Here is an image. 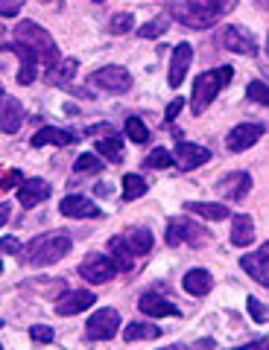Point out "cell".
<instances>
[{
	"label": "cell",
	"mask_w": 269,
	"mask_h": 350,
	"mask_svg": "<svg viewBox=\"0 0 269 350\" xmlns=\"http://www.w3.org/2000/svg\"><path fill=\"white\" fill-rule=\"evenodd\" d=\"M24 105H21L15 96H9L0 91V131L3 135H15V131L24 126Z\"/></svg>",
	"instance_id": "cell-13"
},
{
	"label": "cell",
	"mask_w": 269,
	"mask_h": 350,
	"mask_svg": "<svg viewBox=\"0 0 269 350\" xmlns=\"http://www.w3.org/2000/svg\"><path fill=\"white\" fill-rule=\"evenodd\" d=\"M85 135H112V126H91Z\"/></svg>",
	"instance_id": "cell-46"
},
{
	"label": "cell",
	"mask_w": 269,
	"mask_h": 350,
	"mask_svg": "<svg viewBox=\"0 0 269 350\" xmlns=\"http://www.w3.org/2000/svg\"><path fill=\"white\" fill-rule=\"evenodd\" d=\"M264 131H266L264 123H240V126H234V129L229 131V137H225V146H229L231 152L252 149L257 140L264 137Z\"/></svg>",
	"instance_id": "cell-12"
},
{
	"label": "cell",
	"mask_w": 269,
	"mask_h": 350,
	"mask_svg": "<svg viewBox=\"0 0 269 350\" xmlns=\"http://www.w3.org/2000/svg\"><path fill=\"white\" fill-rule=\"evenodd\" d=\"M120 312L112 310V306H103V310H97L88 324H85V333H88L91 342H109V338H114L117 333H120Z\"/></svg>",
	"instance_id": "cell-6"
},
{
	"label": "cell",
	"mask_w": 269,
	"mask_h": 350,
	"mask_svg": "<svg viewBox=\"0 0 269 350\" xmlns=\"http://www.w3.org/2000/svg\"><path fill=\"white\" fill-rule=\"evenodd\" d=\"M158 336H161V327L146 324V321H132V324H126V330H123L126 342H149V338H158Z\"/></svg>",
	"instance_id": "cell-27"
},
{
	"label": "cell",
	"mask_w": 269,
	"mask_h": 350,
	"mask_svg": "<svg viewBox=\"0 0 269 350\" xmlns=\"http://www.w3.org/2000/svg\"><path fill=\"white\" fill-rule=\"evenodd\" d=\"M217 44L222 50H231V53H240V56H257V41L249 29H243L238 24H225L217 32Z\"/></svg>",
	"instance_id": "cell-7"
},
{
	"label": "cell",
	"mask_w": 269,
	"mask_h": 350,
	"mask_svg": "<svg viewBox=\"0 0 269 350\" xmlns=\"http://www.w3.org/2000/svg\"><path fill=\"white\" fill-rule=\"evenodd\" d=\"M211 243V231L208 228L196 225L193 219H170L167 225V245H193V248H202Z\"/></svg>",
	"instance_id": "cell-5"
},
{
	"label": "cell",
	"mask_w": 269,
	"mask_h": 350,
	"mask_svg": "<svg viewBox=\"0 0 269 350\" xmlns=\"http://www.w3.org/2000/svg\"><path fill=\"white\" fill-rule=\"evenodd\" d=\"M77 68H79L77 59H62L56 64H50L44 79H47V85H68L73 79V73H77Z\"/></svg>",
	"instance_id": "cell-26"
},
{
	"label": "cell",
	"mask_w": 269,
	"mask_h": 350,
	"mask_svg": "<svg viewBox=\"0 0 269 350\" xmlns=\"http://www.w3.org/2000/svg\"><path fill=\"white\" fill-rule=\"evenodd\" d=\"M29 338L38 345H50L53 338H56V333H53V327H47V324H36V327H29Z\"/></svg>",
	"instance_id": "cell-37"
},
{
	"label": "cell",
	"mask_w": 269,
	"mask_h": 350,
	"mask_svg": "<svg viewBox=\"0 0 269 350\" xmlns=\"http://www.w3.org/2000/svg\"><path fill=\"white\" fill-rule=\"evenodd\" d=\"M217 190L229 202H243V196L252 190V175L249 172H229L217 181Z\"/></svg>",
	"instance_id": "cell-18"
},
{
	"label": "cell",
	"mask_w": 269,
	"mask_h": 350,
	"mask_svg": "<svg viewBox=\"0 0 269 350\" xmlns=\"http://www.w3.org/2000/svg\"><path fill=\"white\" fill-rule=\"evenodd\" d=\"M181 286H185V292L193 295V298H202V295H208L214 289V278L208 269H190L185 280H181Z\"/></svg>",
	"instance_id": "cell-23"
},
{
	"label": "cell",
	"mask_w": 269,
	"mask_h": 350,
	"mask_svg": "<svg viewBox=\"0 0 269 350\" xmlns=\"http://www.w3.org/2000/svg\"><path fill=\"white\" fill-rule=\"evenodd\" d=\"M50 199V184L44 178H24L18 184V202L24 207H36Z\"/></svg>",
	"instance_id": "cell-19"
},
{
	"label": "cell",
	"mask_w": 269,
	"mask_h": 350,
	"mask_svg": "<svg viewBox=\"0 0 269 350\" xmlns=\"http://www.w3.org/2000/svg\"><path fill=\"white\" fill-rule=\"evenodd\" d=\"M144 167H153V170H167V167H173V155H170L167 149H153L149 155L144 158Z\"/></svg>",
	"instance_id": "cell-32"
},
{
	"label": "cell",
	"mask_w": 269,
	"mask_h": 350,
	"mask_svg": "<svg viewBox=\"0 0 269 350\" xmlns=\"http://www.w3.org/2000/svg\"><path fill=\"white\" fill-rule=\"evenodd\" d=\"M246 306H249L252 321H257V324H264V321H266V310H264V304L257 301V298H252V295H249V301H246Z\"/></svg>",
	"instance_id": "cell-38"
},
{
	"label": "cell",
	"mask_w": 269,
	"mask_h": 350,
	"mask_svg": "<svg viewBox=\"0 0 269 350\" xmlns=\"http://www.w3.org/2000/svg\"><path fill=\"white\" fill-rule=\"evenodd\" d=\"M167 18H155V21H149V24L146 27H141V29H138V36H141V38H158V36H164V32H167Z\"/></svg>",
	"instance_id": "cell-35"
},
{
	"label": "cell",
	"mask_w": 269,
	"mask_h": 350,
	"mask_svg": "<svg viewBox=\"0 0 269 350\" xmlns=\"http://www.w3.org/2000/svg\"><path fill=\"white\" fill-rule=\"evenodd\" d=\"M73 170L77 172H100L103 170V163L97 155H91V152H85V155L77 158V163H73Z\"/></svg>",
	"instance_id": "cell-36"
},
{
	"label": "cell",
	"mask_w": 269,
	"mask_h": 350,
	"mask_svg": "<svg viewBox=\"0 0 269 350\" xmlns=\"http://www.w3.org/2000/svg\"><path fill=\"white\" fill-rule=\"evenodd\" d=\"M255 243V222L249 213H238L231 219V245L246 248Z\"/></svg>",
	"instance_id": "cell-24"
},
{
	"label": "cell",
	"mask_w": 269,
	"mask_h": 350,
	"mask_svg": "<svg viewBox=\"0 0 269 350\" xmlns=\"http://www.w3.org/2000/svg\"><path fill=\"white\" fill-rule=\"evenodd\" d=\"M15 41L27 44V47L38 56V64H44V68L59 62L56 38H53L41 24H36V21H21V24L15 27Z\"/></svg>",
	"instance_id": "cell-4"
},
{
	"label": "cell",
	"mask_w": 269,
	"mask_h": 350,
	"mask_svg": "<svg viewBox=\"0 0 269 350\" xmlns=\"http://www.w3.org/2000/svg\"><path fill=\"white\" fill-rule=\"evenodd\" d=\"M73 248V239L64 231H50V234H38L29 239L27 245V262L32 266H53L62 257H68Z\"/></svg>",
	"instance_id": "cell-3"
},
{
	"label": "cell",
	"mask_w": 269,
	"mask_h": 350,
	"mask_svg": "<svg viewBox=\"0 0 269 350\" xmlns=\"http://www.w3.org/2000/svg\"><path fill=\"white\" fill-rule=\"evenodd\" d=\"M234 6H238V0H185V3L170 6V15L190 29H208L211 24H217V18L229 15Z\"/></svg>",
	"instance_id": "cell-1"
},
{
	"label": "cell",
	"mask_w": 269,
	"mask_h": 350,
	"mask_svg": "<svg viewBox=\"0 0 269 350\" xmlns=\"http://www.w3.org/2000/svg\"><path fill=\"white\" fill-rule=\"evenodd\" d=\"M173 161L179 163L181 172H190V170H196V167H205V163L211 161V152L205 146L190 144V140H179L176 149H173Z\"/></svg>",
	"instance_id": "cell-10"
},
{
	"label": "cell",
	"mask_w": 269,
	"mask_h": 350,
	"mask_svg": "<svg viewBox=\"0 0 269 350\" xmlns=\"http://www.w3.org/2000/svg\"><path fill=\"white\" fill-rule=\"evenodd\" d=\"M77 140V135L68 129H56V126H44V129H38L36 135H32V149H41V146H68Z\"/></svg>",
	"instance_id": "cell-20"
},
{
	"label": "cell",
	"mask_w": 269,
	"mask_h": 350,
	"mask_svg": "<svg viewBox=\"0 0 269 350\" xmlns=\"http://www.w3.org/2000/svg\"><path fill=\"white\" fill-rule=\"evenodd\" d=\"M138 310H141L144 315H149V319H170V315H179V306L173 301L158 298V295H153V292L138 301Z\"/></svg>",
	"instance_id": "cell-22"
},
{
	"label": "cell",
	"mask_w": 269,
	"mask_h": 350,
	"mask_svg": "<svg viewBox=\"0 0 269 350\" xmlns=\"http://www.w3.org/2000/svg\"><path fill=\"white\" fill-rule=\"evenodd\" d=\"M132 24H135V18L129 12H120L109 21V32L112 36H126V32H132Z\"/></svg>",
	"instance_id": "cell-33"
},
{
	"label": "cell",
	"mask_w": 269,
	"mask_h": 350,
	"mask_svg": "<svg viewBox=\"0 0 269 350\" xmlns=\"http://www.w3.org/2000/svg\"><path fill=\"white\" fill-rule=\"evenodd\" d=\"M246 94H249V100H252V103H257V105H266V103H269V88H266V82H261V79L249 82V88H246Z\"/></svg>",
	"instance_id": "cell-34"
},
{
	"label": "cell",
	"mask_w": 269,
	"mask_h": 350,
	"mask_svg": "<svg viewBox=\"0 0 269 350\" xmlns=\"http://www.w3.org/2000/svg\"><path fill=\"white\" fill-rule=\"evenodd\" d=\"M3 50L9 53H15V56L21 59V70H18V85H32L36 82V76H38V56L32 53L27 44H21V41H12V44H6Z\"/></svg>",
	"instance_id": "cell-15"
},
{
	"label": "cell",
	"mask_w": 269,
	"mask_h": 350,
	"mask_svg": "<svg viewBox=\"0 0 269 350\" xmlns=\"http://www.w3.org/2000/svg\"><path fill=\"white\" fill-rule=\"evenodd\" d=\"M146 190H149V187H146V181H144L138 172H129V175H123V199H126V202L141 199V196H144Z\"/></svg>",
	"instance_id": "cell-30"
},
{
	"label": "cell",
	"mask_w": 269,
	"mask_h": 350,
	"mask_svg": "<svg viewBox=\"0 0 269 350\" xmlns=\"http://www.w3.org/2000/svg\"><path fill=\"white\" fill-rule=\"evenodd\" d=\"M120 239H123V245L129 248V254L132 257H144L155 245V239H153V234H149L146 228H129V231L120 234Z\"/></svg>",
	"instance_id": "cell-21"
},
{
	"label": "cell",
	"mask_w": 269,
	"mask_h": 350,
	"mask_svg": "<svg viewBox=\"0 0 269 350\" xmlns=\"http://www.w3.org/2000/svg\"><path fill=\"white\" fill-rule=\"evenodd\" d=\"M0 271H3V260H0Z\"/></svg>",
	"instance_id": "cell-47"
},
{
	"label": "cell",
	"mask_w": 269,
	"mask_h": 350,
	"mask_svg": "<svg viewBox=\"0 0 269 350\" xmlns=\"http://www.w3.org/2000/svg\"><path fill=\"white\" fill-rule=\"evenodd\" d=\"M0 327H3V321H0ZM0 350H3V345H0Z\"/></svg>",
	"instance_id": "cell-48"
},
{
	"label": "cell",
	"mask_w": 269,
	"mask_h": 350,
	"mask_svg": "<svg viewBox=\"0 0 269 350\" xmlns=\"http://www.w3.org/2000/svg\"><path fill=\"white\" fill-rule=\"evenodd\" d=\"M97 152H100V155L109 163H120V158H123V140L114 137V135L100 137V140H97Z\"/></svg>",
	"instance_id": "cell-28"
},
{
	"label": "cell",
	"mask_w": 269,
	"mask_h": 350,
	"mask_svg": "<svg viewBox=\"0 0 269 350\" xmlns=\"http://www.w3.org/2000/svg\"><path fill=\"white\" fill-rule=\"evenodd\" d=\"M21 6H24V0H0V15H3V18H15L21 12Z\"/></svg>",
	"instance_id": "cell-39"
},
{
	"label": "cell",
	"mask_w": 269,
	"mask_h": 350,
	"mask_svg": "<svg viewBox=\"0 0 269 350\" xmlns=\"http://www.w3.org/2000/svg\"><path fill=\"white\" fill-rule=\"evenodd\" d=\"M109 251H112V260H114V266H117V271H129V269H132L135 266V257L132 254H129V248L123 245V239L120 237H114L112 239V243H109Z\"/></svg>",
	"instance_id": "cell-29"
},
{
	"label": "cell",
	"mask_w": 269,
	"mask_h": 350,
	"mask_svg": "<svg viewBox=\"0 0 269 350\" xmlns=\"http://www.w3.org/2000/svg\"><path fill=\"white\" fill-rule=\"evenodd\" d=\"M9 216H12V207H9V202H3L0 204V225H6Z\"/></svg>",
	"instance_id": "cell-45"
},
{
	"label": "cell",
	"mask_w": 269,
	"mask_h": 350,
	"mask_svg": "<svg viewBox=\"0 0 269 350\" xmlns=\"http://www.w3.org/2000/svg\"><path fill=\"white\" fill-rule=\"evenodd\" d=\"M126 137L132 144H146L149 140V129L141 117H126Z\"/></svg>",
	"instance_id": "cell-31"
},
{
	"label": "cell",
	"mask_w": 269,
	"mask_h": 350,
	"mask_svg": "<svg viewBox=\"0 0 269 350\" xmlns=\"http://www.w3.org/2000/svg\"><path fill=\"white\" fill-rule=\"evenodd\" d=\"M181 108H185V100H181V96H176V100L167 105V111H164V120H167V123H173V120L179 117Z\"/></svg>",
	"instance_id": "cell-41"
},
{
	"label": "cell",
	"mask_w": 269,
	"mask_h": 350,
	"mask_svg": "<svg viewBox=\"0 0 269 350\" xmlns=\"http://www.w3.org/2000/svg\"><path fill=\"white\" fill-rule=\"evenodd\" d=\"M79 275L100 286V283H109V280L117 278V266H114V260L109 254H97L94 251V254H88L79 262Z\"/></svg>",
	"instance_id": "cell-9"
},
{
	"label": "cell",
	"mask_w": 269,
	"mask_h": 350,
	"mask_svg": "<svg viewBox=\"0 0 269 350\" xmlns=\"http://www.w3.org/2000/svg\"><path fill=\"white\" fill-rule=\"evenodd\" d=\"M0 251H3V254H21V243L15 237H3L0 239Z\"/></svg>",
	"instance_id": "cell-42"
},
{
	"label": "cell",
	"mask_w": 269,
	"mask_h": 350,
	"mask_svg": "<svg viewBox=\"0 0 269 350\" xmlns=\"http://www.w3.org/2000/svg\"><path fill=\"white\" fill-rule=\"evenodd\" d=\"M94 3H103V0H94Z\"/></svg>",
	"instance_id": "cell-49"
},
{
	"label": "cell",
	"mask_w": 269,
	"mask_h": 350,
	"mask_svg": "<svg viewBox=\"0 0 269 350\" xmlns=\"http://www.w3.org/2000/svg\"><path fill=\"white\" fill-rule=\"evenodd\" d=\"M185 211L193 213V216H202L208 219V222H222V219H229V207L220 204V202H188Z\"/></svg>",
	"instance_id": "cell-25"
},
{
	"label": "cell",
	"mask_w": 269,
	"mask_h": 350,
	"mask_svg": "<svg viewBox=\"0 0 269 350\" xmlns=\"http://www.w3.org/2000/svg\"><path fill=\"white\" fill-rule=\"evenodd\" d=\"M231 76H234V68H229V64L199 73L196 79H193V94H190V108H193V114H196V117L205 114L208 105L217 100V94L231 82Z\"/></svg>",
	"instance_id": "cell-2"
},
{
	"label": "cell",
	"mask_w": 269,
	"mask_h": 350,
	"mask_svg": "<svg viewBox=\"0 0 269 350\" xmlns=\"http://www.w3.org/2000/svg\"><path fill=\"white\" fill-rule=\"evenodd\" d=\"M190 350H214V338H202V342H193Z\"/></svg>",
	"instance_id": "cell-44"
},
{
	"label": "cell",
	"mask_w": 269,
	"mask_h": 350,
	"mask_svg": "<svg viewBox=\"0 0 269 350\" xmlns=\"http://www.w3.org/2000/svg\"><path fill=\"white\" fill-rule=\"evenodd\" d=\"M190 62H193V47L188 41H181L173 47V59H170V73H167V82L170 88H176L185 82V76H188V68H190Z\"/></svg>",
	"instance_id": "cell-16"
},
{
	"label": "cell",
	"mask_w": 269,
	"mask_h": 350,
	"mask_svg": "<svg viewBox=\"0 0 269 350\" xmlns=\"http://www.w3.org/2000/svg\"><path fill=\"white\" fill-rule=\"evenodd\" d=\"M238 350H269V342H266V338H257V342L243 345V347H238Z\"/></svg>",
	"instance_id": "cell-43"
},
{
	"label": "cell",
	"mask_w": 269,
	"mask_h": 350,
	"mask_svg": "<svg viewBox=\"0 0 269 350\" xmlns=\"http://www.w3.org/2000/svg\"><path fill=\"white\" fill-rule=\"evenodd\" d=\"M97 304V295L94 292H88V289H71V292H64V295H59L56 298V312L59 315H79V312H85V310H91V306Z\"/></svg>",
	"instance_id": "cell-11"
},
{
	"label": "cell",
	"mask_w": 269,
	"mask_h": 350,
	"mask_svg": "<svg viewBox=\"0 0 269 350\" xmlns=\"http://www.w3.org/2000/svg\"><path fill=\"white\" fill-rule=\"evenodd\" d=\"M59 213L62 216H68V219H97L103 211L97 207L88 196H64V199L59 202Z\"/></svg>",
	"instance_id": "cell-17"
},
{
	"label": "cell",
	"mask_w": 269,
	"mask_h": 350,
	"mask_svg": "<svg viewBox=\"0 0 269 350\" xmlns=\"http://www.w3.org/2000/svg\"><path fill=\"white\" fill-rule=\"evenodd\" d=\"M21 181H24V178H21V172H18V170H9V172L3 175V178H0V190L18 187V184H21Z\"/></svg>",
	"instance_id": "cell-40"
},
{
	"label": "cell",
	"mask_w": 269,
	"mask_h": 350,
	"mask_svg": "<svg viewBox=\"0 0 269 350\" xmlns=\"http://www.w3.org/2000/svg\"><path fill=\"white\" fill-rule=\"evenodd\" d=\"M240 266H243V271H246V275H249L255 283H261V286H269V243H264L261 248L255 251V254L240 257Z\"/></svg>",
	"instance_id": "cell-14"
},
{
	"label": "cell",
	"mask_w": 269,
	"mask_h": 350,
	"mask_svg": "<svg viewBox=\"0 0 269 350\" xmlns=\"http://www.w3.org/2000/svg\"><path fill=\"white\" fill-rule=\"evenodd\" d=\"M91 85L109 94H126L132 88V73L120 68V64H109V68H100L91 73Z\"/></svg>",
	"instance_id": "cell-8"
}]
</instances>
